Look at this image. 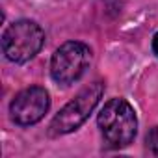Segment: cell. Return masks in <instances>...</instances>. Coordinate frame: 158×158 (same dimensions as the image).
<instances>
[{
  "instance_id": "3957f363",
  "label": "cell",
  "mask_w": 158,
  "mask_h": 158,
  "mask_svg": "<svg viewBox=\"0 0 158 158\" xmlns=\"http://www.w3.org/2000/svg\"><path fill=\"white\" fill-rule=\"evenodd\" d=\"M104 93V84L102 82H93L88 88H84L71 102H67L52 119L50 123V134L52 136H61L76 130L95 110L99 104L101 97Z\"/></svg>"
},
{
  "instance_id": "8992f818",
  "label": "cell",
  "mask_w": 158,
  "mask_h": 158,
  "mask_svg": "<svg viewBox=\"0 0 158 158\" xmlns=\"http://www.w3.org/2000/svg\"><path fill=\"white\" fill-rule=\"evenodd\" d=\"M145 143H147V149H149L152 154H158V127H154V128L147 134Z\"/></svg>"
},
{
  "instance_id": "6da1fadb",
  "label": "cell",
  "mask_w": 158,
  "mask_h": 158,
  "mask_svg": "<svg viewBox=\"0 0 158 158\" xmlns=\"http://www.w3.org/2000/svg\"><path fill=\"white\" fill-rule=\"evenodd\" d=\"M104 141L114 149L130 145L138 132V119L134 108L125 99H112L104 104L97 117Z\"/></svg>"
},
{
  "instance_id": "52a82bcc",
  "label": "cell",
  "mask_w": 158,
  "mask_h": 158,
  "mask_svg": "<svg viewBox=\"0 0 158 158\" xmlns=\"http://www.w3.org/2000/svg\"><path fill=\"white\" fill-rule=\"evenodd\" d=\"M152 50H154V54L158 56V32H156L154 37H152Z\"/></svg>"
},
{
  "instance_id": "277c9868",
  "label": "cell",
  "mask_w": 158,
  "mask_h": 158,
  "mask_svg": "<svg viewBox=\"0 0 158 158\" xmlns=\"http://www.w3.org/2000/svg\"><path fill=\"white\" fill-rule=\"evenodd\" d=\"M91 61V50L80 41L63 43L50 60V74L58 84L69 86L80 78Z\"/></svg>"
},
{
  "instance_id": "7a4b0ae2",
  "label": "cell",
  "mask_w": 158,
  "mask_h": 158,
  "mask_svg": "<svg viewBox=\"0 0 158 158\" xmlns=\"http://www.w3.org/2000/svg\"><path fill=\"white\" fill-rule=\"evenodd\" d=\"M45 43V32L34 21L21 19L10 24L2 35V50L10 61L24 63L32 60Z\"/></svg>"
},
{
  "instance_id": "5b68a950",
  "label": "cell",
  "mask_w": 158,
  "mask_h": 158,
  "mask_svg": "<svg viewBox=\"0 0 158 158\" xmlns=\"http://www.w3.org/2000/svg\"><path fill=\"white\" fill-rule=\"evenodd\" d=\"M50 106V97L45 88L32 86L15 95L10 104L11 119L21 127H30L45 117Z\"/></svg>"
}]
</instances>
